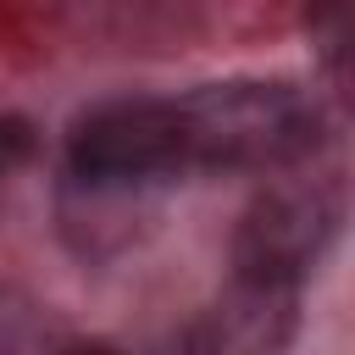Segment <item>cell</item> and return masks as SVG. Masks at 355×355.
<instances>
[{"label": "cell", "instance_id": "1", "mask_svg": "<svg viewBox=\"0 0 355 355\" xmlns=\"http://www.w3.org/2000/svg\"><path fill=\"white\" fill-rule=\"evenodd\" d=\"M178 161L189 172H277L316 150L322 116L288 83L233 78L172 94Z\"/></svg>", "mask_w": 355, "mask_h": 355}, {"label": "cell", "instance_id": "2", "mask_svg": "<svg viewBox=\"0 0 355 355\" xmlns=\"http://www.w3.org/2000/svg\"><path fill=\"white\" fill-rule=\"evenodd\" d=\"M338 233V200L322 183H277L266 189L233 233V283L294 288Z\"/></svg>", "mask_w": 355, "mask_h": 355}, {"label": "cell", "instance_id": "3", "mask_svg": "<svg viewBox=\"0 0 355 355\" xmlns=\"http://www.w3.org/2000/svg\"><path fill=\"white\" fill-rule=\"evenodd\" d=\"M67 166L89 189H144V183L183 178L172 100L94 105L67 139Z\"/></svg>", "mask_w": 355, "mask_h": 355}, {"label": "cell", "instance_id": "4", "mask_svg": "<svg viewBox=\"0 0 355 355\" xmlns=\"http://www.w3.org/2000/svg\"><path fill=\"white\" fill-rule=\"evenodd\" d=\"M288 305L294 288H255V283H233V300L222 311H211V322L194 333V344L211 349H266L288 338Z\"/></svg>", "mask_w": 355, "mask_h": 355}, {"label": "cell", "instance_id": "5", "mask_svg": "<svg viewBox=\"0 0 355 355\" xmlns=\"http://www.w3.org/2000/svg\"><path fill=\"white\" fill-rule=\"evenodd\" d=\"M33 128L22 122V116H0V178H11L28 155H33Z\"/></svg>", "mask_w": 355, "mask_h": 355}]
</instances>
